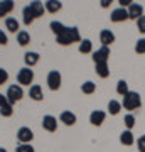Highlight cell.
Returning a JSON list of instances; mask_svg holds the SVG:
<instances>
[{
  "label": "cell",
  "mask_w": 145,
  "mask_h": 152,
  "mask_svg": "<svg viewBox=\"0 0 145 152\" xmlns=\"http://www.w3.org/2000/svg\"><path fill=\"white\" fill-rule=\"evenodd\" d=\"M58 42L61 46H71L73 42H81V36H79V31L78 27H68L64 34L58 36Z\"/></svg>",
  "instance_id": "6da1fadb"
},
{
  "label": "cell",
  "mask_w": 145,
  "mask_h": 152,
  "mask_svg": "<svg viewBox=\"0 0 145 152\" xmlns=\"http://www.w3.org/2000/svg\"><path fill=\"white\" fill-rule=\"evenodd\" d=\"M5 27L9 32H19V20H17L15 17H7L5 19Z\"/></svg>",
  "instance_id": "44dd1931"
},
{
  "label": "cell",
  "mask_w": 145,
  "mask_h": 152,
  "mask_svg": "<svg viewBox=\"0 0 145 152\" xmlns=\"http://www.w3.org/2000/svg\"><path fill=\"white\" fill-rule=\"evenodd\" d=\"M34 139V134L29 127H20L17 130V140L20 144H31V140Z\"/></svg>",
  "instance_id": "52a82bcc"
},
{
  "label": "cell",
  "mask_w": 145,
  "mask_h": 152,
  "mask_svg": "<svg viewBox=\"0 0 145 152\" xmlns=\"http://www.w3.org/2000/svg\"><path fill=\"white\" fill-rule=\"evenodd\" d=\"M47 86L52 91H56V90L61 88V73L59 71H51L47 75Z\"/></svg>",
  "instance_id": "8992f818"
},
{
  "label": "cell",
  "mask_w": 145,
  "mask_h": 152,
  "mask_svg": "<svg viewBox=\"0 0 145 152\" xmlns=\"http://www.w3.org/2000/svg\"><path fill=\"white\" fill-rule=\"evenodd\" d=\"M93 51V42L90 41V39H83L79 42V53H83V54H90Z\"/></svg>",
  "instance_id": "cb8c5ba5"
},
{
  "label": "cell",
  "mask_w": 145,
  "mask_h": 152,
  "mask_svg": "<svg viewBox=\"0 0 145 152\" xmlns=\"http://www.w3.org/2000/svg\"><path fill=\"white\" fill-rule=\"evenodd\" d=\"M24 61H26V66L27 68H32L39 63V54L37 53H34V51H29L24 54Z\"/></svg>",
  "instance_id": "e0dca14e"
},
{
  "label": "cell",
  "mask_w": 145,
  "mask_h": 152,
  "mask_svg": "<svg viewBox=\"0 0 145 152\" xmlns=\"http://www.w3.org/2000/svg\"><path fill=\"white\" fill-rule=\"evenodd\" d=\"M137 27H138V31L142 34H145V15H142L138 20H137Z\"/></svg>",
  "instance_id": "d6a6232c"
},
{
  "label": "cell",
  "mask_w": 145,
  "mask_h": 152,
  "mask_svg": "<svg viewBox=\"0 0 145 152\" xmlns=\"http://www.w3.org/2000/svg\"><path fill=\"white\" fill-rule=\"evenodd\" d=\"M17 42H19V46H27L31 42V34L27 31H19L17 32Z\"/></svg>",
  "instance_id": "7402d4cb"
},
{
  "label": "cell",
  "mask_w": 145,
  "mask_h": 152,
  "mask_svg": "<svg viewBox=\"0 0 145 152\" xmlns=\"http://www.w3.org/2000/svg\"><path fill=\"white\" fill-rule=\"evenodd\" d=\"M29 7L32 9L36 19H37V17H42L44 12H46V7H44V4H42V2H39V0H34V2H31V4H29Z\"/></svg>",
  "instance_id": "2e32d148"
},
{
  "label": "cell",
  "mask_w": 145,
  "mask_h": 152,
  "mask_svg": "<svg viewBox=\"0 0 145 152\" xmlns=\"http://www.w3.org/2000/svg\"><path fill=\"white\" fill-rule=\"evenodd\" d=\"M110 19H111V22H123V20H127V19H128V10H127V9L118 7V9H115V10L111 12Z\"/></svg>",
  "instance_id": "8fae6325"
},
{
  "label": "cell",
  "mask_w": 145,
  "mask_h": 152,
  "mask_svg": "<svg viewBox=\"0 0 145 152\" xmlns=\"http://www.w3.org/2000/svg\"><path fill=\"white\" fill-rule=\"evenodd\" d=\"M110 4H111V0H101V7H103V9L110 7Z\"/></svg>",
  "instance_id": "8d00e7d4"
},
{
  "label": "cell",
  "mask_w": 145,
  "mask_h": 152,
  "mask_svg": "<svg viewBox=\"0 0 145 152\" xmlns=\"http://www.w3.org/2000/svg\"><path fill=\"white\" fill-rule=\"evenodd\" d=\"M34 19H36V15H34V12H32V9L29 5H26L24 9H22V20H24V24L26 26H31L34 22Z\"/></svg>",
  "instance_id": "ac0fdd59"
},
{
  "label": "cell",
  "mask_w": 145,
  "mask_h": 152,
  "mask_svg": "<svg viewBox=\"0 0 145 152\" xmlns=\"http://www.w3.org/2000/svg\"><path fill=\"white\" fill-rule=\"evenodd\" d=\"M100 41H101V44L105 48H108V46H111L115 42V34L110 29H103L101 32H100Z\"/></svg>",
  "instance_id": "7c38bea8"
},
{
  "label": "cell",
  "mask_w": 145,
  "mask_h": 152,
  "mask_svg": "<svg viewBox=\"0 0 145 152\" xmlns=\"http://www.w3.org/2000/svg\"><path fill=\"white\" fill-rule=\"evenodd\" d=\"M117 93H118L120 96H125V95H128L130 90H128V83L125 81V80H120L117 83Z\"/></svg>",
  "instance_id": "4316f807"
},
{
  "label": "cell",
  "mask_w": 145,
  "mask_h": 152,
  "mask_svg": "<svg viewBox=\"0 0 145 152\" xmlns=\"http://www.w3.org/2000/svg\"><path fill=\"white\" fill-rule=\"evenodd\" d=\"M42 127L47 132H56L58 130V120H56V117H52V115H46V117L42 118Z\"/></svg>",
  "instance_id": "4fadbf2b"
},
{
  "label": "cell",
  "mask_w": 145,
  "mask_h": 152,
  "mask_svg": "<svg viewBox=\"0 0 145 152\" xmlns=\"http://www.w3.org/2000/svg\"><path fill=\"white\" fill-rule=\"evenodd\" d=\"M123 124H125V127H127V130H132V129H133V125H135V117L132 113L125 115Z\"/></svg>",
  "instance_id": "f546056e"
},
{
  "label": "cell",
  "mask_w": 145,
  "mask_h": 152,
  "mask_svg": "<svg viewBox=\"0 0 145 152\" xmlns=\"http://www.w3.org/2000/svg\"><path fill=\"white\" fill-rule=\"evenodd\" d=\"M105 118H106V113H105V112L95 110V112H91V115H90V124L95 125V127H100V125L105 122Z\"/></svg>",
  "instance_id": "30bf717a"
},
{
  "label": "cell",
  "mask_w": 145,
  "mask_h": 152,
  "mask_svg": "<svg viewBox=\"0 0 145 152\" xmlns=\"http://www.w3.org/2000/svg\"><path fill=\"white\" fill-rule=\"evenodd\" d=\"M7 42H9V39H7V34L0 31V44H2V46H5Z\"/></svg>",
  "instance_id": "d590c367"
},
{
  "label": "cell",
  "mask_w": 145,
  "mask_h": 152,
  "mask_svg": "<svg viewBox=\"0 0 145 152\" xmlns=\"http://www.w3.org/2000/svg\"><path fill=\"white\" fill-rule=\"evenodd\" d=\"M5 96H7V100H9V103H10V105L17 103V102L22 100V96H24L22 86H20V85H10L9 90H7V93H5Z\"/></svg>",
  "instance_id": "277c9868"
},
{
  "label": "cell",
  "mask_w": 145,
  "mask_h": 152,
  "mask_svg": "<svg viewBox=\"0 0 145 152\" xmlns=\"http://www.w3.org/2000/svg\"><path fill=\"white\" fill-rule=\"evenodd\" d=\"M127 10H128V19H132V20H138L140 17L144 15V7L140 5V4H135V2Z\"/></svg>",
  "instance_id": "9c48e42d"
},
{
  "label": "cell",
  "mask_w": 145,
  "mask_h": 152,
  "mask_svg": "<svg viewBox=\"0 0 145 152\" xmlns=\"http://www.w3.org/2000/svg\"><path fill=\"white\" fill-rule=\"evenodd\" d=\"M120 110H122V103H120L118 100H110L108 102V112L111 115H118Z\"/></svg>",
  "instance_id": "d4e9b609"
},
{
  "label": "cell",
  "mask_w": 145,
  "mask_h": 152,
  "mask_svg": "<svg viewBox=\"0 0 145 152\" xmlns=\"http://www.w3.org/2000/svg\"><path fill=\"white\" fill-rule=\"evenodd\" d=\"M96 66V73L100 78H108L110 76V69H108V63H101V64H95Z\"/></svg>",
  "instance_id": "83f0119b"
},
{
  "label": "cell",
  "mask_w": 145,
  "mask_h": 152,
  "mask_svg": "<svg viewBox=\"0 0 145 152\" xmlns=\"http://www.w3.org/2000/svg\"><path fill=\"white\" fill-rule=\"evenodd\" d=\"M59 120L63 124H66L68 127H71V125L76 124V115L73 113V112H69V110H64V112L59 115Z\"/></svg>",
  "instance_id": "9a60e30c"
},
{
  "label": "cell",
  "mask_w": 145,
  "mask_h": 152,
  "mask_svg": "<svg viewBox=\"0 0 145 152\" xmlns=\"http://www.w3.org/2000/svg\"><path fill=\"white\" fill-rule=\"evenodd\" d=\"M110 59V49L101 46L100 49H96L95 53H93V61H95V64H101V63H108Z\"/></svg>",
  "instance_id": "5b68a950"
},
{
  "label": "cell",
  "mask_w": 145,
  "mask_h": 152,
  "mask_svg": "<svg viewBox=\"0 0 145 152\" xmlns=\"http://www.w3.org/2000/svg\"><path fill=\"white\" fill-rule=\"evenodd\" d=\"M12 113H14V105L9 103L7 96L0 93V115L2 117H10Z\"/></svg>",
  "instance_id": "ba28073f"
},
{
  "label": "cell",
  "mask_w": 145,
  "mask_h": 152,
  "mask_svg": "<svg viewBox=\"0 0 145 152\" xmlns=\"http://www.w3.org/2000/svg\"><path fill=\"white\" fill-rule=\"evenodd\" d=\"M125 110H130V112H133V110L140 108L142 107V98L137 91H130L128 95H125L123 96V103H122Z\"/></svg>",
  "instance_id": "7a4b0ae2"
},
{
  "label": "cell",
  "mask_w": 145,
  "mask_h": 152,
  "mask_svg": "<svg viewBox=\"0 0 145 152\" xmlns=\"http://www.w3.org/2000/svg\"><path fill=\"white\" fill-rule=\"evenodd\" d=\"M81 91L85 93V95H93V93L96 91V85L93 81H86L81 85Z\"/></svg>",
  "instance_id": "f1b7e54d"
},
{
  "label": "cell",
  "mask_w": 145,
  "mask_h": 152,
  "mask_svg": "<svg viewBox=\"0 0 145 152\" xmlns=\"http://www.w3.org/2000/svg\"><path fill=\"white\" fill-rule=\"evenodd\" d=\"M29 96L32 98L34 102H42L44 100V93H42V88L39 85H32L31 90H29Z\"/></svg>",
  "instance_id": "5bb4252c"
},
{
  "label": "cell",
  "mask_w": 145,
  "mask_h": 152,
  "mask_svg": "<svg viewBox=\"0 0 145 152\" xmlns=\"http://www.w3.org/2000/svg\"><path fill=\"white\" fill-rule=\"evenodd\" d=\"M135 51H137L138 54H145V39H138V41H137Z\"/></svg>",
  "instance_id": "1f68e13d"
},
{
  "label": "cell",
  "mask_w": 145,
  "mask_h": 152,
  "mask_svg": "<svg viewBox=\"0 0 145 152\" xmlns=\"http://www.w3.org/2000/svg\"><path fill=\"white\" fill-rule=\"evenodd\" d=\"M0 152H7V151L4 149V147H0Z\"/></svg>",
  "instance_id": "74e56055"
},
{
  "label": "cell",
  "mask_w": 145,
  "mask_h": 152,
  "mask_svg": "<svg viewBox=\"0 0 145 152\" xmlns=\"http://www.w3.org/2000/svg\"><path fill=\"white\" fill-rule=\"evenodd\" d=\"M7 80H9V73H7V69L0 68V85L7 83Z\"/></svg>",
  "instance_id": "836d02e7"
},
{
  "label": "cell",
  "mask_w": 145,
  "mask_h": 152,
  "mask_svg": "<svg viewBox=\"0 0 145 152\" xmlns=\"http://www.w3.org/2000/svg\"><path fill=\"white\" fill-rule=\"evenodd\" d=\"M137 147H138L140 152H145V135L138 137V140H137Z\"/></svg>",
  "instance_id": "e575fe53"
},
{
  "label": "cell",
  "mask_w": 145,
  "mask_h": 152,
  "mask_svg": "<svg viewBox=\"0 0 145 152\" xmlns=\"http://www.w3.org/2000/svg\"><path fill=\"white\" fill-rule=\"evenodd\" d=\"M15 152H36V151H34V147L31 144H19Z\"/></svg>",
  "instance_id": "4dcf8cb0"
},
{
  "label": "cell",
  "mask_w": 145,
  "mask_h": 152,
  "mask_svg": "<svg viewBox=\"0 0 145 152\" xmlns=\"http://www.w3.org/2000/svg\"><path fill=\"white\" fill-rule=\"evenodd\" d=\"M34 81V71L31 68H22L19 73H17V83L20 85V86H29L31 83Z\"/></svg>",
  "instance_id": "3957f363"
},
{
  "label": "cell",
  "mask_w": 145,
  "mask_h": 152,
  "mask_svg": "<svg viewBox=\"0 0 145 152\" xmlns=\"http://www.w3.org/2000/svg\"><path fill=\"white\" fill-rule=\"evenodd\" d=\"M44 7H46V10H47V12L56 14V12H59L61 9H63V4L58 2V0H47V2L44 4Z\"/></svg>",
  "instance_id": "ffe728a7"
},
{
  "label": "cell",
  "mask_w": 145,
  "mask_h": 152,
  "mask_svg": "<svg viewBox=\"0 0 145 152\" xmlns=\"http://www.w3.org/2000/svg\"><path fill=\"white\" fill-rule=\"evenodd\" d=\"M120 142H122L123 145H132V144L135 142L132 130H125V132H122V135H120Z\"/></svg>",
  "instance_id": "603a6c76"
},
{
  "label": "cell",
  "mask_w": 145,
  "mask_h": 152,
  "mask_svg": "<svg viewBox=\"0 0 145 152\" xmlns=\"http://www.w3.org/2000/svg\"><path fill=\"white\" fill-rule=\"evenodd\" d=\"M66 29H68V27H64V26H63L61 22H58V20H52V22H51V31L56 34V37H58V36H61V34H64Z\"/></svg>",
  "instance_id": "484cf974"
},
{
  "label": "cell",
  "mask_w": 145,
  "mask_h": 152,
  "mask_svg": "<svg viewBox=\"0 0 145 152\" xmlns=\"http://www.w3.org/2000/svg\"><path fill=\"white\" fill-rule=\"evenodd\" d=\"M14 7L15 4L12 2V0H4V2H0V17H5L7 14H10L14 10Z\"/></svg>",
  "instance_id": "d6986e66"
}]
</instances>
